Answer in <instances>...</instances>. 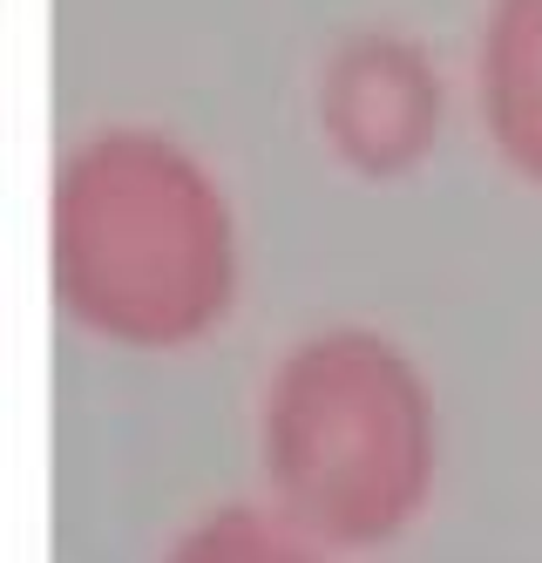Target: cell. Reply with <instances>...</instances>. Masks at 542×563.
I'll use <instances>...</instances> for the list:
<instances>
[{
	"label": "cell",
	"instance_id": "1",
	"mask_svg": "<svg viewBox=\"0 0 542 563\" xmlns=\"http://www.w3.org/2000/svg\"><path fill=\"white\" fill-rule=\"evenodd\" d=\"M55 292L81 333L177 353L237 299V218L218 177L156 130H109L55 177Z\"/></svg>",
	"mask_w": 542,
	"mask_h": 563
},
{
	"label": "cell",
	"instance_id": "2",
	"mask_svg": "<svg viewBox=\"0 0 542 563\" xmlns=\"http://www.w3.org/2000/svg\"><path fill=\"white\" fill-rule=\"evenodd\" d=\"M265 475L312 543L380 550L434 489V394L373 327L299 340L265 387Z\"/></svg>",
	"mask_w": 542,
	"mask_h": 563
},
{
	"label": "cell",
	"instance_id": "3",
	"mask_svg": "<svg viewBox=\"0 0 542 563\" xmlns=\"http://www.w3.org/2000/svg\"><path fill=\"white\" fill-rule=\"evenodd\" d=\"M441 75L407 34H353L319 75V130L353 177H407L441 136Z\"/></svg>",
	"mask_w": 542,
	"mask_h": 563
},
{
	"label": "cell",
	"instance_id": "4",
	"mask_svg": "<svg viewBox=\"0 0 542 563\" xmlns=\"http://www.w3.org/2000/svg\"><path fill=\"white\" fill-rule=\"evenodd\" d=\"M482 123L502 164L542 190V0H495L482 27Z\"/></svg>",
	"mask_w": 542,
	"mask_h": 563
},
{
	"label": "cell",
	"instance_id": "5",
	"mask_svg": "<svg viewBox=\"0 0 542 563\" xmlns=\"http://www.w3.org/2000/svg\"><path fill=\"white\" fill-rule=\"evenodd\" d=\"M312 537L299 530V522H272V516H258V509H231V516H218V522H203V530L190 537V550L197 556H285V550H306Z\"/></svg>",
	"mask_w": 542,
	"mask_h": 563
}]
</instances>
